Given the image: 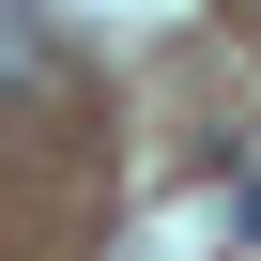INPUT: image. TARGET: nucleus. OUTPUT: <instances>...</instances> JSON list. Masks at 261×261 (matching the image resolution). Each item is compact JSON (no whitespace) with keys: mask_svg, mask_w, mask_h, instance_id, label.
Wrapping results in <instances>:
<instances>
[{"mask_svg":"<svg viewBox=\"0 0 261 261\" xmlns=\"http://www.w3.org/2000/svg\"><path fill=\"white\" fill-rule=\"evenodd\" d=\"M0 92H62V31L31 0H0Z\"/></svg>","mask_w":261,"mask_h":261,"instance_id":"nucleus-1","label":"nucleus"}]
</instances>
